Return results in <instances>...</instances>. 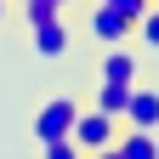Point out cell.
Wrapping results in <instances>:
<instances>
[{"label":"cell","mask_w":159,"mask_h":159,"mask_svg":"<svg viewBox=\"0 0 159 159\" xmlns=\"http://www.w3.org/2000/svg\"><path fill=\"white\" fill-rule=\"evenodd\" d=\"M85 29H91V40H97V46H114V40H131V34H136V17H125L119 6H108V0H91Z\"/></svg>","instance_id":"cell-4"},{"label":"cell","mask_w":159,"mask_h":159,"mask_svg":"<svg viewBox=\"0 0 159 159\" xmlns=\"http://www.w3.org/2000/svg\"><path fill=\"white\" fill-rule=\"evenodd\" d=\"M6 11H11V0H0V23H6Z\"/></svg>","instance_id":"cell-14"},{"label":"cell","mask_w":159,"mask_h":159,"mask_svg":"<svg viewBox=\"0 0 159 159\" xmlns=\"http://www.w3.org/2000/svg\"><path fill=\"white\" fill-rule=\"evenodd\" d=\"M97 80H119V85H136V80H142V51H136L131 40H114V46H102Z\"/></svg>","instance_id":"cell-3"},{"label":"cell","mask_w":159,"mask_h":159,"mask_svg":"<svg viewBox=\"0 0 159 159\" xmlns=\"http://www.w3.org/2000/svg\"><path fill=\"white\" fill-rule=\"evenodd\" d=\"M114 148H119V159H159V136H153V131H136V125H125Z\"/></svg>","instance_id":"cell-7"},{"label":"cell","mask_w":159,"mask_h":159,"mask_svg":"<svg viewBox=\"0 0 159 159\" xmlns=\"http://www.w3.org/2000/svg\"><path fill=\"white\" fill-rule=\"evenodd\" d=\"M40 153H46V159H85V148H80L74 136H63V142H46Z\"/></svg>","instance_id":"cell-11"},{"label":"cell","mask_w":159,"mask_h":159,"mask_svg":"<svg viewBox=\"0 0 159 159\" xmlns=\"http://www.w3.org/2000/svg\"><path fill=\"white\" fill-rule=\"evenodd\" d=\"M85 159H119V148H102V153H85Z\"/></svg>","instance_id":"cell-13"},{"label":"cell","mask_w":159,"mask_h":159,"mask_svg":"<svg viewBox=\"0 0 159 159\" xmlns=\"http://www.w3.org/2000/svg\"><path fill=\"white\" fill-rule=\"evenodd\" d=\"M68 46H74V29L63 23V17H46V23H34V57L57 63V57H68Z\"/></svg>","instance_id":"cell-5"},{"label":"cell","mask_w":159,"mask_h":159,"mask_svg":"<svg viewBox=\"0 0 159 159\" xmlns=\"http://www.w3.org/2000/svg\"><path fill=\"white\" fill-rule=\"evenodd\" d=\"M46 17H63V6H57V0H23V23H29V29L46 23Z\"/></svg>","instance_id":"cell-9"},{"label":"cell","mask_w":159,"mask_h":159,"mask_svg":"<svg viewBox=\"0 0 159 159\" xmlns=\"http://www.w3.org/2000/svg\"><path fill=\"white\" fill-rule=\"evenodd\" d=\"M136 34H142V46H148V51H159V6H148L142 17H136Z\"/></svg>","instance_id":"cell-10"},{"label":"cell","mask_w":159,"mask_h":159,"mask_svg":"<svg viewBox=\"0 0 159 159\" xmlns=\"http://www.w3.org/2000/svg\"><path fill=\"white\" fill-rule=\"evenodd\" d=\"M125 125L136 131H159V85H131V102H125Z\"/></svg>","instance_id":"cell-6"},{"label":"cell","mask_w":159,"mask_h":159,"mask_svg":"<svg viewBox=\"0 0 159 159\" xmlns=\"http://www.w3.org/2000/svg\"><path fill=\"white\" fill-rule=\"evenodd\" d=\"M119 131H125V119H114V114H102V108H80V119H74V142L85 148V153L114 148Z\"/></svg>","instance_id":"cell-2"},{"label":"cell","mask_w":159,"mask_h":159,"mask_svg":"<svg viewBox=\"0 0 159 159\" xmlns=\"http://www.w3.org/2000/svg\"><path fill=\"white\" fill-rule=\"evenodd\" d=\"M125 102H131V85H119V80H97L91 108H102V114H114V119H125Z\"/></svg>","instance_id":"cell-8"},{"label":"cell","mask_w":159,"mask_h":159,"mask_svg":"<svg viewBox=\"0 0 159 159\" xmlns=\"http://www.w3.org/2000/svg\"><path fill=\"white\" fill-rule=\"evenodd\" d=\"M57 6H80V0H57Z\"/></svg>","instance_id":"cell-15"},{"label":"cell","mask_w":159,"mask_h":159,"mask_svg":"<svg viewBox=\"0 0 159 159\" xmlns=\"http://www.w3.org/2000/svg\"><path fill=\"white\" fill-rule=\"evenodd\" d=\"M108 6H119V11H125V17H142V11L153 6V0H108Z\"/></svg>","instance_id":"cell-12"},{"label":"cell","mask_w":159,"mask_h":159,"mask_svg":"<svg viewBox=\"0 0 159 159\" xmlns=\"http://www.w3.org/2000/svg\"><path fill=\"white\" fill-rule=\"evenodd\" d=\"M153 6H159V0H153Z\"/></svg>","instance_id":"cell-16"},{"label":"cell","mask_w":159,"mask_h":159,"mask_svg":"<svg viewBox=\"0 0 159 159\" xmlns=\"http://www.w3.org/2000/svg\"><path fill=\"white\" fill-rule=\"evenodd\" d=\"M74 119H80V97H68V91L46 97V102L34 108V142L46 148V142H63V136H74Z\"/></svg>","instance_id":"cell-1"}]
</instances>
